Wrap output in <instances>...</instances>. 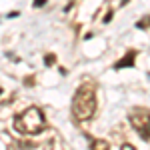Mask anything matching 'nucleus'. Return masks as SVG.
<instances>
[{
  "instance_id": "nucleus-1",
  "label": "nucleus",
  "mask_w": 150,
  "mask_h": 150,
  "mask_svg": "<svg viewBox=\"0 0 150 150\" xmlns=\"http://www.w3.org/2000/svg\"><path fill=\"white\" fill-rule=\"evenodd\" d=\"M96 110V94L90 82H82L72 98V116L76 120H90Z\"/></svg>"
},
{
  "instance_id": "nucleus-6",
  "label": "nucleus",
  "mask_w": 150,
  "mask_h": 150,
  "mask_svg": "<svg viewBox=\"0 0 150 150\" xmlns=\"http://www.w3.org/2000/svg\"><path fill=\"white\" fill-rule=\"evenodd\" d=\"M148 26H150V16H144L140 22H136V28H142V30H144V28H148Z\"/></svg>"
},
{
  "instance_id": "nucleus-4",
  "label": "nucleus",
  "mask_w": 150,
  "mask_h": 150,
  "mask_svg": "<svg viewBox=\"0 0 150 150\" xmlns=\"http://www.w3.org/2000/svg\"><path fill=\"white\" fill-rule=\"evenodd\" d=\"M136 56H138V52L136 50H128L124 58H120L118 62L114 64V70H122V68H134V62H136Z\"/></svg>"
},
{
  "instance_id": "nucleus-9",
  "label": "nucleus",
  "mask_w": 150,
  "mask_h": 150,
  "mask_svg": "<svg viewBox=\"0 0 150 150\" xmlns=\"http://www.w3.org/2000/svg\"><path fill=\"white\" fill-rule=\"evenodd\" d=\"M126 4H128V0H122V6H126Z\"/></svg>"
},
{
  "instance_id": "nucleus-7",
  "label": "nucleus",
  "mask_w": 150,
  "mask_h": 150,
  "mask_svg": "<svg viewBox=\"0 0 150 150\" xmlns=\"http://www.w3.org/2000/svg\"><path fill=\"white\" fill-rule=\"evenodd\" d=\"M54 60H56V56H54V54H48V56L44 58V62H46V66H50V64H52Z\"/></svg>"
},
{
  "instance_id": "nucleus-2",
  "label": "nucleus",
  "mask_w": 150,
  "mask_h": 150,
  "mask_svg": "<svg viewBox=\"0 0 150 150\" xmlns=\"http://www.w3.org/2000/svg\"><path fill=\"white\" fill-rule=\"evenodd\" d=\"M14 128L20 134H28V136H36L46 128V118L44 112L38 106H30L24 112L14 116Z\"/></svg>"
},
{
  "instance_id": "nucleus-3",
  "label": "nucleus",
  "mask_w": 150,
  "mask_h": 150,
  "mask_svg": "<svg viewBox=\"0 0 150 150\" xmlns=\"http://www.w3.org/2000/svg\"><path fill=\"white\" fill-rule=\"evenodd\" d=\"M130 124L138 132V136L142 140H150V112L148 110L136 108V110L130 114Z\"/></svg>"
},
{
  "instance_id": "nucleus-5",
  "label": "nucleus",
  "mask_w": 150,
  "mask_h": 150,
  "mask_svg": "<svg viewBox=\"0 0 150 150\" xmlns=\"http://www.w3.org/2000/svg\"><path fill=\"white\" fill-rule=\"evenodd\" d=\"M90 148H94V150H106V148H108V142H104V140H92V142H90Z\"/></svg>"
},
{
  "instance_id": "nucleus-8",
  "label": "nucleus",
  "mask_w": 150,
  "mask_h": 150,
  "mask_svg": "<svg viewBox=\"0 0 150 150\" xmlns=\"http://www.w3.org/2000/svg\"><path fill=\"white\" fill-rule=\"evenodd\" d=\"M46 4V0H34V6L36 8H40V6H44Z\"/></svg>"
},
{
  "instance_id": "nucleus-10",
  "label": "nucleus",
  "mask_w": 150,
  "mask_h": 150,
  "mask_svg": "<svg viewBox=\"0 0 150 150\" xmlns=\"http://www.w3.org/2000/svg\"><path fill=\"white\" fill-rule=\"evenodd\" d=\"M0 94H2V88H0Z\"/></svg>"
}]
</instances>
